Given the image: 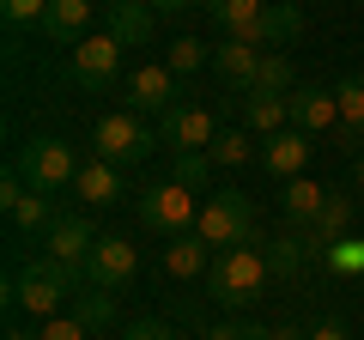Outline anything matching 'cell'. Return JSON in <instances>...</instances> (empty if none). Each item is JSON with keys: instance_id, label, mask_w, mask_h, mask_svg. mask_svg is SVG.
<instances>
[{"instance_id": "603a6c76", "label": "cell", "mask_w": 364, "mask_h": 340, "mask_svg": "<svg viewBox=\"0 0 364 340\" xmlns=\"http://www.w3.org/2000/svg\"><path fill=\"white\" fill-rule=\"evenodd\" d=\"M207 158H213V170H243L249 158H261V146L249 140V128H219V140L207 146Z\"/></svg>"}, {"instance_id": "7c38bea8", "label": "cell", "mask_w": 364, "mask_h": 340, "mask_svg": "<svg viewBox=\"0 0 364 340\" xmlns=\"http://www.w3.org/2000/svg\"><path fill=\"white\" fill-rule=\"evenodd\" d=\"M91 249H97V231H91L79 213H61V219L43 231V255H55V262H67V267H79L85 274V262H91Z\"/></svg>"}, {"instance_id": "5b68a950", "label": "cell", "mask_w": 364, "mask_h": 340, "mask_svg": "<svg viewBox=\"0 0 364 340\" xmlns=\"http://www.w3.org/2000/svg\"><path fill=\"white\" fill-rule=\"evenodd\" d=\"M13 170L25 176V188H37V195H55V188H73L79 158H73V146H67V140H55V134H37V140L18 146Z\"/></svg>"}, {"instance_id": "f1b7e54d", "label": "cell", "mask_w": 364, "mask_h": 340, "mask_svg": "<svg viewBox=\"0 0 364 340\" xmlns=\"http://www.w3.org/2000/svg\"><path fill=\"white\" fill-rule=\"evenodd\" d=\"M176 183L200 195V188L213 183V158H207V152H176Z\"/></svg>"}, {"instance_id": "d6a6232c", "label": "cell", "mask_w": 364, "mask_h": 340, "mask_svg": "<svg viewBox=\"0 0 364 340\" xmlns=\"http://www.w3.org/2000/svg\"><path fill=\"white\" fill-rule=\"evenodd\" d=\"M122 340H176V334H170V322L146 316V322H128V328H122Z\"/></svg>"}, {"instance_id": "74e56055", "label": "cell", "mask_w": 364, "mask_h": 340, "mask_svg": "<svg viewBox=\"0 0 364 340\" xmlns=\"http://www.w3.org/2000/svg\"><path fill=\"white\" fill-rule=\"evenodd\" d=\"M352 183H358V195H364V158H358V170H352Z\"/></svg>"}, {"instance_id": "4fadbf2b", "label": "cell", "mask_w": 364, "mask_h": 340, "mask_svg": "<svg viewBox=\"0 0 364 340\" xmlns=\"http://www.w3.org/2000/svg\"><path fill=\"white\" fill-rule=\"evenodd\" d=\"M304 164H310V134H304V128H279V134L261 140V170H267L273 183L304 176Z\"/></svg>"}, {"instance_id": "ffe728a7", "label": "cell", "mask_w": 364, "mask_h": 340, "mask_svg": "<svg viewBox=\"0 0 364 340\" xmlns=\"http://www.w3.org/2000/svg\"><path fill=\"white\" fill-rule=\"evenodd\" d=\"M243 128L249 134H279V128H291V97H273V92H249L243 97Z\"/></svg>"}, {"instance_id": "484cf974", "label": "cell", "mask_w": 364, "mask_h": 340, "mask_svg": "<svg viewBox=\"0 0 364 340\" xmlns=\"http://www.w3.org/2000/svg\"><path fill=\"white\" fill-rule=\"evenodd\" d=\"M255 92H273V97H291V92H298V73H291V61H286L279 49L261 55V67H255Z\"/></svg>"}, {"instance_id": "d4e9b609", "label": "cell", "mask_w": 364, "mask_h": 340, "mask_svg": "<svg viewBox=\"0 0 364 340\" xmlns=\"http://www.w3.org/2000/svg\"><path fill=\"white\" fill-rule=\"evenodd\" d=\"M200 6H207V13H213V25H219L225 37H231V31H243V25H249V18H261V13L273 6V0H200Z\"/></svg>"}, {"instance_id": "83f0119b", "label": "cell", "mask_w": 364, "mask_h": 340, "mask_svg": "<svg viewBox=\"0 0 364 340\" xmlns=\"http://www.w3.org/2000/svg\"><path fill=\"white\" fill-rule=\"evenodd\" d=\"M73 316L91 328V334H97V328H109V322H116V304H109V292H79Z\"/></svg>"}, {"instance_id": "d590c367", "label": "cell", "mask_w": 364, "mask_h": 340, "mask_svg": "<svg viewBox=\"0 0 364 340\" xmlns=\"http://www.w3.org/2000/svg\"><path fill=\"white\" fill-rule=\"evenodd\" d=\"M273 340H310V334H304V328H291V322H279V328H273Z\"/></svg>"}, {"instance_id": "8d00e7d4", "label": "cell", "mask_w": 364, "mask_h": 340, "mask_svg": "<svg viewBox=\"0 0 364 340\" xmlns=\"http://www.w3.org/2000/svg\"><path fill=\"white\" fill-rule=\"evenodd\" d=\"M6 340H37V334H25V328H6Z\"/></svg>"}, {"instance_id": "e0dca14e", "label": "cell", "mask_w": 364, "mask_h": 340, "mask_svg": "<svg viewBox=\"0 0 364 340\" xmlns=\"http://www.w3.org/2000/svg\"><path fill=\"white\" fill-rule=\"evenodd\" d=\"M43 37L79 49V43L91 37V0H49V13H43Z\"/></svg>"}, {"instance_id": "7a4b0ae2", "label": "cell", "mask_w": 364, "mask_h": 340, "mask_svg": "<svg viewBox=\"0 0 364 340\" xmlns=\"http://www.w3.org/2000/svg\"><path fill=\"white\" fill-rule=\"evenodd\" d=\"M267 280H273V262H267V249H261V243L219 249L213 267H207V286H213V298H219L225 310H249V304L267 292Z\"/></svg>"}, {"instance_id": "cb8c5ba5", "label": "cell", "mask_w": 364, "mask_h": 340, "mask_svg": "<svg viewBox=\"0 0 364 340\" xmlns=\"http://www.w3.org/2000/svg\"><path fill=\"white\" fill-rule=\"evenodd\" d=\"M334 97H340V134L358 146L364 140V73H346L334 85Z\"/></svg>"}, {"instance_id": "4316f807", "label": "cell", "mask_w": 364, "mask_h": 340, "mask_svg": "<svg viewBox=\"0 0 364 340\" xmlns=\"http://www.w3.org/2000/svg\"><path fill=\"white\" fill-rule=\"evenodd\" d=\"M207 61H213V49H207L200 37H176V43L164 49V67H170V73H182V79H188V73H200Z\"/></svg>"}, {"instance_id": "f546056e", "label": "cell", "mask_w": 364, "mask_h": 340, "mask_svg": "<svg viewBox=\"0 0 364 340\" xmlns=\"http://www.w3.org/2000/svg\"><path fill=\"white\" fill-rule=\"evenodd\" d=\"M37 340H91V328L79 316H49V322H37Z\"/></svg>"}, {"instance_id": "d6986e66", "label": "cell", "mask_w": 364, "mask_h": 340, "mask_svg": "<svg viewBox=\"0 0 364 340\" xmlns=\"http://www.w3.org/2000/svg\"><path fill=\"white\" fill-rule=\"evenodd\" d=\"M152 6L146 0H109V37L122 43V49H140V43H152Z\"/></svg>"}, {"instance_id": "e575fe53", "label": "cell", "mask_w": 364, "mask_h": 340, "mask_svg": "<svg viewBox=\"0 0 364 340\" xmlns=\"http://www.w3.org/2000/svg\"><path fill=\"white\" fill-rule=\"evenodd\" d=\"M152 13H188V6H200V0H146Z\"/></svg>"}, {"instance_id": "7402d4cb", "label": "cell", "mask_w": 364, "mask_h": 340, "mask_svg": "<svg viewBox=\"0 0 364 340\" xmlns=\"http://www.w3.org/2000/svg\"><path fill=\"white\" fill-rule=\"evenodd\" d=\"M346 225H352V195H340V188H334V195H328V207H322V219H316L310 231H298V237H304V249L316 255V249H328Z\"/></svg>"}, {"instance_id": "44dd1931", "label": "cell", "mask_w": 364, "mask_h": 340, "mask_svg": "<svg viewBox=\"0 0 364 340\" xmlns=\"http://www.w3.org/2000/svg\"><path fill=\"white\" fill-rule=\"evenodd\" d=\"M207 267H213V249L200 243L195 231L164 243V274H170V280H195V274H207Z\"/></svg>"}, {"instance_id": "2e32d148", "label": "cell", "mask_w": 364, "mask_h": 340, "mask_svg": "<svg viewBox=\"0 0 364 340\" xmlns=\"http://www.w3.org/2000/svg\"><path fill=\"white\" fill-rule=\"evenodd\" d=\"M261 55L267 49H249V43H237V37H225L219 49H213V73L231 85V92H255V67H261Z\"/></svg>"}, {"instance_id": "30bf717a", "label": "cell", "mask_w": 364, "mask_h": 340, "mask_svg": "<svg viewBox=\"0 0 364 340\" xmlns=\"http://www.w3.org/2000/svg\"><path fill=\"white\" fill-rule=\"evenodd\" d=\"M122 97H128L134 116H170L176 110V73L170 67H134L122 79Z\"/></svg>"}, {"instance_id": "8fae6325", "label": "cell", "mask_w": 364, "mask_h": 340, "mask_svg": "<svg viewBox=\"0 0 364 340\" xmlns=\"http://www.w3.org/2000/svg\"><path fill=\"white\" fill-rule=\"evenodd\" d=\"M237 43H249V49H286V43L304 37V13L291 6V0H273L261 18H249L243 31H231Z\"/></svg>"}, {"instance_id": "3957f363", "label": "cell", "mask_w": 364, "mask_h": 340, "mask_svg": "<svg viewBox=\"0 0 364 340\" xmlns=\"http://www.w3.org/2000/svg\"><path fill=\"white\" fill-rule=\"evenodd\" d=\"M152 146H158V134L146 128L134 110H109V116L91 128V158H104V164H116V170L146 164V158H152Z\"/></svg>"}, {"instance_id": "9c48e42d", "label": "cell", "mask_w": 364, "mask_h": 340, "mask_svg": "<svg viewBox=\"0 0 364 340\" xmlns=\"http://www.w3.org/2000/svg\"><path fill=\"white\" fill-rule=\"evenodd\" d=\"M158 140L176 146V152H207L219 140V116L200 110V104H176L170 116H158Z\"/></svg>"}, {"instance_id": "ba28073f", "label": "cell", "mask_w": 364, "mask_h": 340, "mask_svg": "<svg viewBox=\"0 0 364 340\" xmlns=\"http://www.w3.org/2000/svg\"><path fill=\"white\" fill-rule=\"evenodd\" d=\"M73 79L85 85V92H109V85L122 79V43L109 37V31H91V37L73 49Z\"/></svg>"}, {"instance_id": "ac0fdd59", "label": "cell", "mask_w": 364, "mask_h": 340, "mask_svg": "<svg viewBox=\"0 0 364 340\" xmlns=\"http://www.w3.org/2000/svg\"><path fill=\"white\" fill-rule=\"evenodd\" d=\"M73 195L91 201V207H116V201H122V170L104 164V158H85L79 176H73Z\"/></svg>"}, {"instance_id": "4dcf8cb0", "label": "cell", "mask_w": 364, "mask_h": 340, "mask_svg": "<svg viewBox=\"0 0 364 340\" xmlns=\"http://www.w3.org/2000/svg\"><path fill=\"white\" fill-rule=\"evenodd\" d=\"M0 13H6V25H43L49 0H0Z\"/></svg>"}, {"instance_id": "1f68e13d", "label": "cell", "mask_w": 364, "mask_h": 340, "mask_svg": "<svg viewBox=\"0 0 364 340\" xmlns=\"http://www.w3.org/2000/svg\"><path fill=\"white\" fill-rule=\"evenodd\" d=\"M207 340H273V328H255V322H219V328H207Z\"/></svg>"}, {"instance_id": "5bb4252c", "label": "cell", "mask_w": 364, "mask_h": 340, "mask_svg": "<svg viewBox=\"0 0 364 340\" xmlns=\"http://www.w3.org/2000/svg\"><path fill=\"white\" fill-rule=\"evenodd\" d=\"M328 195H334V188L310 183V176H291V183H279V213H286V225H291V231H310V225L322 219Z\"/></svg>"}, {"instance_id": "8992f818", "label": "cell", "mask_w": 364, "mask_h": 340, "mask_svg": "<svg viewBox=\"0 0 364 340\" xmlns=\"http://www.w3.org/2000/svg\"><path fill=\"white\" fill-rule=\"evenodd\" d=\"M195 219H200V201H195V188H182L176 176H170V183H152L140 195V225L158 231V237H188Z\"/></svg>"}, {"instance_id": "277c9868", "label": "cell", "mask_w": 364, "mask_h": 340, "mask_svg": "<svg viewBox=\"0 0 364 340\" xmlns=\"http://www.w3.org/2000/svg\"><path fill=\"white\" fill-rule=\"evenodd\" d=\"M195 237H200L207 249L255 243V207H249V195H237V188L207 195V201H200V219H195Z\"/></svg>"}, {"instance_id": "9a60e30c", "label": "cell", "mask_w": 364, "mask_h": 340, "mask_svg": "<svg viewBox=\"0 0 364 340\" xmlns=\"http://www.w3.org/2000/svg\"><path fill=\"white\" fill-rule=\"evenodd\" d=\"M291 128H304V134L340 128V97L328 92V85H298V92H291Z\"/></svg>"}, {"instance_id": "836d02e7", "label": "cell", "mask_w": 364, "mask_h": 340, "mask_svg": "<svg viewBox=\"0 0 364 340\" xmlns=\"http://www.w3.org/2000/svg\"><path fill=\"white\" fill-rule=\"evenodd\" d=\"M310 340H352V334H346V322H334V316H328L322 328H310Z\"/></svg>"}, {"instance_id": "6da1fadb", "label": "cell", "mask_w": 364, "mask_h": 340, "mask_svg": "<svg viewBox=\"0 0 364 340\" xmlns=\"http://www.w3.org/2000/svg\"><path fill=\"white\" fill-rule=\"evenodd\" d=\"M73 292H85V274L67 262H55V255H37V262H25L13 274V292H6V304L25 316H37V322H49L55 310H61Z\"/></svg>"}, {"instance_id": "52a82bcc", "label": "cell", "mask_w": 364, "mask_h": 340, "mask_svg": "<svg viewBox=\"0 0 364 340\" xmlns=\"http://www.w3.org/2000/svg\"><path fill=\"white\" fill-rule=\"evenodd\" d=\"M134 274H140L134 237H97V249H91V262H85V286L91 292H122Z\"/></svg>"}]
</instances>
